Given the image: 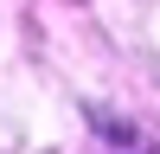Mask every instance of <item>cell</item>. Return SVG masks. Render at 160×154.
Wrapping results in <instances>:
<instances>
[{"instance_id":"1","label":"cell","mask_w":160,"mask_h":154,"mask_svg":"<svg viewBox=\"0 0 160 154\" xmlns=\"http://www.w3.org/2000/svg\"><path fill=\"white\" fill-rule=\"evenodd\" d=\"M96 135H102V148L109 154H160L141 128H128V122H109V116H96Z\"/></svg>"}]
</instances>
